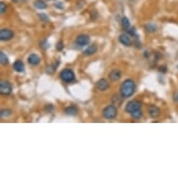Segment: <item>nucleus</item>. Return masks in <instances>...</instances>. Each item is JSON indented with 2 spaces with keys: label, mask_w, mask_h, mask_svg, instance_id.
<instances>
[{
  "label": "nucleus",
  "mask_w": 178,
  "mask_h": 178,
  "mask_svg": "<svg viewBox=\"0 0 178 178\" xmlns=\"http://www.w3.org/2000/svg\"><path fill=\"white\" fill-rule=\"evenodd\" d=\"M135 91V83L133 79H126L121 86V94L124 98L131 97Z\"/></svg>",
  "instance_id": "1"
},
{
  "label": "nucleus",
  "mask_w": 178,
  "mask_h": 178,
  "mask_svg": "<svg viewBox=\"0 0 178 178\" xmlns=\"http://www.w3.org/2000/svg\"><path fill=\"white\" fill-rule=\"evenodd\" d=\"M117 109L115 105H108L103 111L104 117L107 118V120H113V118L117 117Z\"/></svg>",
  "instance_id": "2"
},
{
  "label": "nucleus",
  "mask_w": 178,
  "mask_h": 178,
  "mask_svg": "<svg viewBox=\"0 0 178 178\" xmlns=\"http://www.w3.org/2000/svg\"><path fill=\"white\" fill-rule=\"evenodd\" d=\"M60 77H61L62 80L66 83H70L75 80V74L71 69H64L61 72Z\"/></svg>",
  "instance_id": "3"
},
{
  "label": "nucleus",
  "mask_w": 178,
  "mask_h": 178,
  "mask_svg": "<svg viewBox=\"0 0 178 178\" xmlns=\"http://www.w3.org/2000/svg\"><path fill=\"white\" fill-rule=\"evenodd\" d=\"M141 106H142V104H141L139 101L133 100V101H130V102L126 104L125 110H126V112L132 114V113H134V112L141 109Z\"/></svg>",
  "instance_id": "4"
},
{
  "label": "nucleus",
  "mask_w": 178,
  "mask_h": 178,
  "mask_svg": "<svg viewBox=\"0 0 178 178\" xmlns=\"http://www.w3.org/2000/svg\"><path fill=\"white\" fill-rule=\"evenodd\" d=\"M12 91V86L9 81L1 80L0 82V93L2 95H9Z\"/></svg>",
  "instance_id": "5"
},
{
  "label": "nucleus",
  "mask_w": 178,
  "mask_h": 178,
  "mask_svg": "<svg viewBox=\"0 0 178 178\" xmlns=\"http://www.w3.org/2000/svg\"><path fill=\"white\" fill-rule=\"evenodd\" d=\"M13 32L10 29H1L0 31V39L2 41H9L13 37Z\"/></svg>",
  "instance_id": "6"
},
{
  "label": "nucleus",
  "mask_w": 178,
  "mask_h": 178,
  "mask_svg": "<svg viewBox=\"0 0 178 178\" xmlns=\"http://www.w3.org/2000/svg\"><path fill=\"white\" fill-rule=\"evenodd\" d=\"M76 43H77V45H78L80 47L87 46L90 43V37L87 35H80L77 37Z\"/></svg>",
  "instance_id": "7"
},
{
  "label": "nucleus",
  "mask_w": 178,
  "mask_h": 178,
  "mask_svg": "<svg viewBox=\"0 0 178 178\" xmlns=\"http://www.w3.org/2000/svg\"><path fill=\"white\" fill-rule=\"evenodd\" d=\"M96 87H97V89H98L99 91H106V90L109 88V83H108V81H107L106 79L101 78V79H99V80L97 81Z\"/></svg>",
  "instance_id": "8"
},
{
  "label": "nucleus",
  "mask_w": 178,
  "mask_h": 178,
  "mask_svg": "<svg viewBox=\"0 0 178 178\" xmlns=\"http://www.w3.org/2000/svg\"><path fill=\"white\" fill-rule=\"evenodd\" d=\"M118 40H120V42H121L122 45H124V46H126V47H131V46L133 45L132 39H131L130 36H129L128 35H126V34L121 35V36H120V38H118Z\"/></svg>",
  "instance_id": "9"
},
{
  "label": "nucleus",
  "mask_w": 178,
  "mask_h": 178,
  "mask_svg": "<svg viewBox=\"0 0 178 178\" xmlns=\"http://www.w3.org/2000/svg\"><path fill=\"white\" fill-rule=\"evenodd\" d=\"M148 113L151 117L156 118L160 115V109L157 105H150L148 107Z\"/></svg>",
  "instance_id": "10"
},
{
  "label": "nucleus",
  "mask_w": 178,
  "mask_h": 178,
  "mask_svg": "<svg viewBox=\"0 0 178 178\" xmlns=\"http://www.w3.org/2000/svg\"><path fill=\"white\" fill-rule=\"evenodd\" d=\"M121 78V72L118 69H114L109 73V78L112 81H117Z\"/></svg>",
  "instance_id": "11"
},
{
  "label": "nucleus",
  "mask_w": 178,
  "mask_h": 178,
  "mask_svg": "<svg viewBox=\"0 0 178 178\" xmlns=\"http://www.w3.org/2000/svg\"><path fill=\"white\" fill-rule=\"evenodd\" d=\"M40 57L37 55V54H35V53H32L29 55L28 57V63L32 66H37L39 65L40 63Z\"/></svg>",
  "instance_id": "12"
},
{
  "label": "nucleus",
  "mask_w": 178,
  "mask_h": 178,
  "mask_svg": "<svg viewBox=\"0 0 178 178\" xmlns=\"http://www.w3.org/2000/svg\"><path fill=\"white\" fill-rule=\"evenodd\" d=\"M13 69L18 73H23L24 71V64L21 60H17L13 64Z\"/></svg>",
  "instance_id": "13"
},
{
  "label": "nucleus",
  "mask_w": 178,
  "mask_h": 178,
  "mask_svg": "<svg viewBox=\"0 0 178 178\" xmlns=\"http://www.w3.org/2000/svg\"><path fill=\"white\" fill-rule=\"evenodd\" d=\"M65 112L68 116H76L78 114V109L75 105H70V106H67L65 109Z\"/></svg>",
  "instance_id": "14"
},
{
  "label": "nucleus",
  "mask_w": 178,
  "mask_h": 178,
  "mask_svg": "<svg viewBox=\"0 0 178 178\" xmlns=\"http://www.w3.org/2000/svg\"><path fill=\"white\" fill-rule=\"evenodd\" d=\"M97 51V47L95 45H91V46H89L85 50H84V54L85 55H92L94 54L95 52Z\"/></svg>",
  "instance_id": "15"
},
{
  "label": "nucleus",
  "mask_w": 178,
  "mask_h": 178,
  "mask_svg": "<svg viewBox=\"0 0 178 178\" xmlns=\"http://www.w3.org/2000/svg\"><path fill=\"white\" fill-rule=\"evenodd\" d=\"M34 6L38 10H45L47 8V4L44 1H42V0H36L34 3Z\"/></svg>",
  "instance_id": "16"
},
{
  "label": "nucleus",
  "mask_w": 178,
  "mask_h": 178,
  "mask_svg": "<svg viewBox=\"0 0 178 178\" xmlns=\"http://www.w3.org/2000/svg\"><path fill=\"white\" fill-rule=\"evenodd\" d=\"M123 96L121 95V96H120L118 94H115L114 96H113V103L116 104V105H120L121 103H122V101H123Z\"/></svg>",
  "instance_id": "17"
},
{
  "label": "nucleus",
  "mask_w": 178,
  "mask_h": 178,
  "mask_svg": "<svg viewBox=\"0 0 178 178\" xmlns=\"http://www.w3.org/2000/svg\"><path fill=\"white\" fill-rule=\"evenodd\" d=\"M121 23H122V27L124 30L128 31L130 29V26H131V23H130V21L127 17H123L122 20H121Z\"/></svg>",
  "instance_id": "18"
},
{
  "label": "nucleus",
  "mask_w": 178,
  "mask_h": 178,
  "mask_svg": "<svg viewBox=\"0 0 178 178\" xmlns=\"http://www.w3.org/2000/svg\"><path fill=\"white\" fill-rule=\"evenodd\" d=\"M0 62H1V64L4 66L9 64V59L4 52H0Z\"/></svg>",
  "instance_id": "19"
},
{
  "label": "nucleus",
  "mask_w": 178,
  "mask_h": 178,
  "mask_svg": "<svg viewBox=\"0 0 178 178\" xmlns=\"http://www.w3.org/2000/svg\"><path fill=\"white\" fill-rule=\"evenodd\" d=\"M156 29H157V26L154 23H148L146 25V30L148 33H154L156 31Z\"/></svg>",
  "instance_id": "20"
},
{
  "label": "nucleus",
  "mask_w": 178,
  "mask_h": 178,
  "mask_svg": "<svg viewBox=\"0 0 178 178\" xmlns=\"http://www.w3.org/2000/svg\"><path fill=\"white\" fill-rule=\"evenodd\" d=\"M11 114H12V111L11 109H2L1 113H0L1 117H8L10 116H11Z\"/></svg>",
  "instance_id": "21"
},
{
  "label": "nucleus",
  "mask_w": 178,
  "mask_h": 178,
  "mask_svg": "<svg viewBox=\"0 0 178 178\" xmlns=\"http://www.w3.org/2000/svg\"><path fill=\"white\" fill-rule=\"evenodd\" d=\"M131 115L133 116V117H134V118H136V120H138V118H140V117L143 116V113H142V110L139 109V110H137V111L132 113Z\"/></svg>",
  "instance_id": "22"
},
{
  "label": "nucleus",
  "mask_w": 178,
  "mask_h": 178,
  "mask_svg": "<svg viewBox=\"0 0 178 178\" xmlns=\"http://www.w3.org/2000/svg\"><path fill=\"white\" fill-rule=\"evenodd\" d=\"M6 10H7V6H6V4H5L4 2H1V3H0V11H1L2 14L6 11Z\"/></svg>",
  "instance_id": "23"
},
{
  "label": "nucleus",
  "mask_w": 178,
  "mask_h": 178,
  "mask_svg": "<svg viewBox=\"0 0 178 178\" xmlns=\"http://www.w3.org/2000/svg\"><path fill=\"white\" fill-rule=\"evenodd\" d=\"M64 49V43L62 42V41H59L58 43H57V46H56V49L57 50H62Z\"/></svg>",
  "instance_id": "24"
},
{
  "label": "nucleus",
  "mask_w": 178,
  "mask_h": 178,
  "mask_svg": "<svg viewBox=\"0 0 178 178\" xmlns=\"http://www.w3.org/2000/svg\"><path fill=\"white\" fill-rule=\"evenodd\" d=\"M39 17H40V19H41L43 22H49V18L47 17L46 14H39Z\"/></svg>",
  "instance_id": "25"
},
{
  "label": "nucleus",
  "mask_w": 178,
  "mask_h": 178,
  "mask_svg": "<svg viewBox=\"0 0 178 178\" xmlns=\"http://www.w3.org/2000/svg\"><path fill=\"white\" fill-rule=\"evenodd\" d=\"M172 99L174 103H178V91H175L172 95Z\"/></svg>",
  "instance_id": "26"
},
{
  "label": "nucleus",
  "mask_w": 178,
  "mask_h": 178,
  "mask_svg": "<svg viewBox=\"0 0 178 178\" xmlns=\"http://www.w3.org/2000/svg\"><path fill=\"white\" fill-rule=\"evenodd\" d=\"M13 2H15V3H18V2H21L22 0H12Z\"/></svg>",
  "instance_id": "27"
}]
</instances>
